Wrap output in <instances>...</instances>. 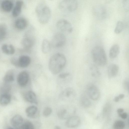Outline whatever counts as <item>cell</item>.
<instances>
[{"label":"cell","instance_id":"20","mask_svg":"<svg viewBox=\"0 0 129 129\" xmlns=\"http://www.w3.org/2000/svg\"><path fill=\"white\" fill-rule=\"evenodd\" d=\"M120 51L119 46L117 44L113 45L110 49L109 51V56L111 59L115 58L119 54Z\"/></svg>","mask_w":129,"mask_h":129},{"label":"cell","instance_id":"23","mask_svg":"<svg viewBox=\"0 0 129 129\" xmlns=\"http://www.w3.org/2000/svg\"><path fill=\"white\" fill-rule=\"evenodd\" d=\"M1 49L4 53L8 55L13 54L15 52L14 47L11 44L8 45L7 44H4L2 45Z\"/></svg>","mask_w":129,"mask_h":129},{"label":"cell","instance_id":"30","mask_svg":"<svg viewBox=\"0 0 129 129\" xmlns=\"http://www.w3.org/2000/svg\"><path fill=\"white\" fill-rule=\"evenodd\" d=\"M124 27V25L122 21H119L116 24L114 30V32L116 34H119L122 31Z\"/></svg>","mask_w":129,"mask_h":129},{"label":"cell","instance_id":"42","mask_svg":"<svg viewBox=\"0 0 129 129\" xmlns=\"http://www.w3.org/2000/svg\"><path fill=\"white\" fill-rule=\"evenodd\" d=\"M7 129H14L13 128L11 127H9Z\"/></svg>","mask_w":129,"mask_h":129},{"label":"cell","instance_id":"3","mask_svg":"<svg viewBox=\"0 0 129 129\" xmlns=\"http://www.w3.org/2000/svg\"><path fill=\"white\" fill-rule=\"evenodd\" d=\"M91 54L93 60L96 65L101 67L106 65L107 59L103 48L99 46L94 47L92 50Z\"/></svg>","mask_w":129,"mask_h":129},{"label":"cell","instance_id":"19","mask_svg":"<svg viewBox=\"0 0 129 129\" xmlns=\"http://www.w3.org/2000/svg\"><path fill=\"white\" fill-rule=\"evenodd\" d=\"M80 105L83 108H87L90 106L91 102L87 95L84 93L82 94L80 98Z\"/></svg>","mask_w":129,"mask_h":129},{"label":"cell","instance_id":"27","mask_svg":"<svg viewBox=\"0 0 129 129\" xmlns=\"http://www.w3.org/2000/svg\"><path fill=\"white\" fill-rule=\"evenodd\" d=\"M14 80V76L13 72L11 70L7 72L3 78L4 82L6 83H9L13 81Z\"/></svg>","mask_w":129,"mask_h":129},{"label":"cell","instance_id":"9","mask_svg":"<svg viewBox=\"0 0 129 129\" xmlns=\"http://www.w3.org/2000/svg\"><path fill=\"white\" fill-rule=\"evenodd\" d=\"M31 31H29L28 34L26 35L22 40V45L26 49L30 48L35 43V38L33 33L31 32Z\"/></svg>","mask_w":129,"mask_h":129},{"label":"cell","instance_id":"21","mask_svg":"<svg viewBox=\"0 0 129 129\" xmlns=\"http://www.w3.org/2000/svg\"><path fill=\"white\" fill-rule=\"evenodd\" d=\"M23 4V2L22 1H17L12 11V15L14 17H16L20 14Z\"/></svg>","mask_w":129,"mask_h":129},{"label":"cell","instance_id":"36","mask_svg":"<svg viewBox=\"0 0 129 129\" xmlns=\"http://www.w3.org/2000/svg\"><path fill=\"white\" fill-rule=\"evenodd\" d=\"M124 97L123 94H121L117 96H115L114 99L113 101L115 102H118L120 100L123 99Z\"/></svg>","mask_w":129,"mask_h":129},{"label":"cell","instance_id":"25","mask_svg":"<svg viewBox=\"0 0 129 129\" xmlns=\"http://www.w3.org/2000/svg\"><path fill=\"white\" fill-rule=\"evenodd\" d=\"M51 48V44L47 39H44L42 42L41 49L42 52L44 54L48 53L49 52Z\"/></svg>","mask_w":129,"mask_h":129},{"label":"cell","instance_id":"37","mask_svg":"<svg viewBox=\"0 0 129 129\" xmlns=\"http://www.w3.org/2000/svg\"><path fill=\"white\" fill-rule=\"evenodd\" d=\"M123 6L125 9L128 10L129 8V1L125 0L123 1Z\"/></svg>","mask_w":129,"mask_h":129},{"label":"cell","instance_id":"14","mask_svg":"<svg viewBox=\"0 0 129 129\" xmlns=\"http://www.w3.org/2000/svg\"><path fill=\"white\" fill-rule=\"evenodd\" d=\"M18 67L22 68L27 67L30 64L31 59L28 56L22 55L20 56L18 60Z\"/></svg>","mask_w":129,"mask_h":129},{"label":"cell","instance_id":"24","mask_svg":"<svg viewBox=\"0 0 129 129\" xmlns=\"http://www.w3.org/2000/svg\"><path fill=\"white\" fill-rule=\"evenodd\" d=\"M13 4L12 1L10 0L3 1L1 4V7L4 11L9 12L12 10Z\"/></svg>","mask_w":129,"mask_h":129},{"label":"cell","instance_id":"11","mask_svg":"<svg viewBox=\"0 0 129 129\" xmlns=\"http://www.w3.org/2000/svg\"><path fill=\"white\" fill-rule=\"evenodd\" d=\"M81 120L77 116H71L69 117L66 122V126L69 128H73L78 126L80 124Z\"/></svg>","mask_w":129,"mask_h":129},{"label":"cell","instance_id":"29","mask_svg":"<svg viewBox=\"0 0 129 129\" xmlns=\"http://www.w3.org/2000/svg\"><path fill=\"white\" fill-rule=\"evenodd\" d=\"M125 126V123L123 121L121 120H117L114 122L113 128V129H124Z\"/></svg>","mask_w":129,"mask_h":129},{"label":"cell","instance_id":"38","mask_svg":"<svg viewBox=\"0 0 129 129\" xmlns=\"http://www.w3.org/2000/svg\"><path fill=\"white\" fill-rule=\"evenodd\" d=\"M118 115L119 117L123 119H126L127 116V113L125 112H123Z\"/></svg>","mask_w":129,"mask_h":129},{"label":"cell","instance_id":"33","mask_svg":"<svg viewBox=\"0 0 129 129\" xmlns=\"http://www.w3.org/2000/svg\"><path fill=\"white\" fill-rule=\"evenodd\" d=\"M123 87L124 89L126 91H129V80L128 78L125 79L123 83Z\"/></svg>","mask_w":129,"mask_h":129},{"label":"cell","instance_id":"4","mask_svg":"<svg viewBox=\"0 0 129 129\" xmlns=\"http://www.w3.org/2000/svg\"><path fill=\"white\" fill-rule=\"evenodd\" d=\"M78 6V2L75 0H63L59 4V7L60 9L70 12L75 10Z\"/></svg>","mask_w":129,"mask_h":129},{"label":"cell","instance_id":"17","mask_svg":"<svg viewBox=\"0 0 129 129\" xmlns=\"http://www.w3.org/2000/svg\"><path fill=\"white\" fill-rule=\"evenodd\" d=\"M22 117L20 115L17 114L11 118L10 123L11 125L15 127L20 126L23 123Z\"/></svg>","mask_w":129,"mask_h":129},{"label":"cell","instance_id":"2","mask_svg":"<svg viewBox=\"0 0 129 129\" xmlns=\"http://www.w3.org/2000/svg\"><path fill=\"white\" fill-rule=\"evenodd\" d=\"M35 11L38 20L41 24L47 23L50 20L51 16V10L45 2L42 1L37 6Z\"/></svg>","mask_w":129,"mask_h":129},{"label":"cell","instance_id":"39","mask_svg":"<svg viewBox=\"0 0 129 129\" xmlns=\"http://www.w3.org/2000/svg\"><path fill=\"white\" fill-rule=\"evenodd\" d=\"M12 63L14 65L16 66H18V60L15 58H12L11 60Z\"/></svg>","mask_w":129,"mask_h":129},{"label":"cell","instance_id":"31","mask_svg":"<svg viewBox=\"0 0 129 129\" xmlns=\"http://www.w3.org/2000/svg\"><path fill=\"white\" fill-rule=\"evenodd\" d=\"M20 127V129H35L33 124L29 121H27L23 123Z\"/></svg>","mask_w":129,"mask_h":129},{"label":"cell","instance_id":"10","mask_svg":"<svg viewBox=\"0 0 129 129\" xmlns=\"http://www.w3.org/2000/svg\"><path fill=\"white\" fill-rule=\"evenodd\" d=\"M29 75L25 71L20 72L17 77V82L18 85L20 86L24 87L28 83L29 80Z\"/></svg>","mask_w":129,"mask_h":129},{"label":"cell","instance_id":"34","mask_svg":"<svg viewBox=\"0 0 129 129\" xmlns=\"http://www.w3.org/2000/svg\"><path fill=\"white\" fill-rule=\"evenodd\" d=\"M112 106L109 103H106L104 105L103 108V112L104 113L110 112L111 110Z\"/></svg>","mask_w":129,"mask_h":129},{"label":"cell","instance_id":"8","mask_svg":"<svg viewBox=\"0 0 129 129\" xmlns=\"http://www.w3.org/2000/svg\"><path fill=\"white\" fill-rule=\"evenodd\" d=\"M76 93L73 88L69 87L65 89L59 94V98L63 100L67 101L74 99L76 97Z\"/></svg>","mask_w":129,"mask_h":129},{"label":"cell","instance_id":"35","mask_svg":"<svg viewBox=\"0 0 129 129\" xmlns=\"http://www.w3.org/2000/svg\"><path fill=\"white\" fill-rule=\"evenodd\" d=\"M58 77L61 79H64L68 77H71V75L69 73H63L59 74Z\"/></svg>","mask_w":129,"mask_h":129},{"label":"cell","instance_id":"32","mask_svg":"<svg viewBox=\"0 0 129 129\" xmlns=\"http://www.w3.org/2000/svg\"><path fill=\"white\" fill-rule=\"evenodd\" d=\"M52 110L51 108L49 107H46L44 109L43 114L45 117L49 116L51 114Z\"/></svg>","mask_w":129,"mask_h":129},{"label":"cell","instance_id":"41","mask_svg":"<svg viewBox=\"0 0 129 129\" xmlns=\"http://www.w3.org/2000/svg\"><path fill=\"white\" fill-rule=\"evenodd\" d=\"M54 129H61V128L59 126L56 125L54 127Z\"/></svg>","mask_w":129,"mask_h":129},{"label":"cell","instance_id":"7","mask_svg":"<svg viewBox=\"0 0 129 129\" xmlns=\"http://www.w3.org/2000/svg\"><path fill=\"white\" fill-rule=\"evenodd\" d=\"M56 25L58 29L63 31L70 33L73 30L71 23L65 19H62L58 20L57 22Z\"/></svg>","mask_w":129,"mask_h":129},{"label":"cell","instance_id":"13","mask_svg":"<svg viewBox=\"0 0 129 129\" xmlns=\"http://www.w3.org/2000/svg\"><path fill=\"white\" fill-rule=\"evenodd\" d=\"M119 70V67L117 64L112 63L109 65L107 69L109 78H111L115 77L118 74Z\"/></svg>","mask_w":129,"mask_h":129},{"label":"cell","instance_id":"40","mask_svg":"<svg viewBox=\"0 0 129 129\" xmlns=\"http://www.w3.org/2000/svg\"><path fill=\"white\" fill-rule=\"evenodd\" d=\"M124 110L123 108H119L117 110V112L119 115L124 112Z\"/></svg>","mask_w":129,"mask_h":129},{"label":"cell","instance_id":"6","mask_svg":"<svg viewBox=\"0 0 129 129\" xmlns=\"http://www.w3.org/2000/svg\"><path fill=\"white\" fill-rule=\"evenodd\" d=\"M66 38L62 33H57L55 34L52 39L51 44L55 47H59L63 46L65 44Z\"/></svg>","mask_w":129,"mask_h":129},{"label":"cell","instance_id":"28","mask_svg":"<svg viewBox=\"0 0 129 129\" xmlns=\"http://www.w3.org/2000/svg\"><path fill=\"white\" fill-rule=\"evenodd\" d=\"M7 33V27L4 23H0V40L4 39L6 37Z\"/></svg>","mask_w":129,"mask_h":129},{"label":"cell","instance_id":"18","mask_svg":"<svg viewBox=\"0 0 129 129\" xmlns=\"http://www.w3.org/2000/svg\"><path fill=\"white\" fill-rule=\"evenodd\" d=\"M15 26L16 28L19 30H23L27 26L28 22L25 18L21 17L17 19L15 22Z\"/></svg>","mask_w":129,"mask_h":129},{"label":"cell","instance_id":"12","mask_svg":"<svg viewBox=\"0 0 129 129\" xmlns=\"http://www.w3.org/2000/svg\"><path fill=\"white\" fill-rule=\"evenodd\" d=\"M25 113L27 116L31 118H35L39 116V112L37 107L31 106L26 108Z\"/></svg>","mask_w":129,"mask_h":129},{"label":"cell","instance_id":"5","mask_svg":"<svg viewBox=\"0 0 129 129\" xmlns=\"http://www.w3.org/2000/svg\"><path fill=\"white\" fill-rule=\"evenodd\" d=\"M86 91L89 98L94 101L98 99L100 96V92L98 87L92 83L88 84L86 86Z\"/></svg>","mask_w":129,"mask_h":129},{"label":"cell","instance_id":"1","mask_svg":"<svg viewBox=\"0 0 129 129\" xmlns=\"http://www.w3.org/2000/svg\"><path fill=\"white\" fill-rule=\"evenodd\" d=\"M66 59L63 54L56 53L50 57L49 63V68L52 74H57L60 73L64 67Z\"/></svg>","mask_w":129,"mask_h":129},{"label":"cell","instance_id":"22","mask_svg":"<svg viewBox=\"0 0 129 129\" xmlns=\"http://www.w3.org/2000/svg\"><path fill=\"white\" fill-rule=\"evenodd\" d=\"M11 97L8 93H3L0 96V104L3 106L8 104L10 102Z\"/></svg>","mask_w":129,"mask_h":129},{"label":"cell","instance_id":"16","mask_svg":"<svg viewBox=\"0 0 129 129\" xmlns=\"http://www.w3.org/2000/svg\"><path fill=\"white\" fill-rule=\"evenodd\" d=\"M25 100L27 102L35 104L37 103L36 95L35 93L31 90L26 92L24 95Z\"/></svg>","mask_w":129,"mask_h":129},{"label":"cell","instance_id":"26","mask_svg":"<svg viewBox=\"0 0 129 129\" xmlns=\"http://www.w3.org/2000/svg\"><path fill=\"white\" fill-rule=\"evenodd\" d=\"M89 70L91 75L92 77L96 78L100 76V72L98 67L95 65H91L89 68Z\"/></svg>","mask_w":129,"mask_h":129},{"label":"cell","instance_id":"15","mask_svg":"<svg viewBox=\"0 0 129 129\" xmlns=\"http://www.w3.org/2000/svg\"><path fill=\"white\" fill-rule=\"evenodd\" d=\"M94 11L95 15L98 18L103 19L106 16V10L102 6L98 5L96 6L94 8Z\"/></svg>","mask_w":129,"mask_h":129}]
</instances>
